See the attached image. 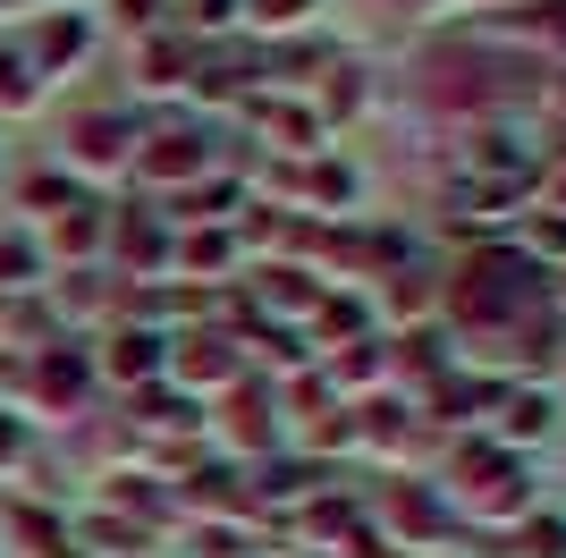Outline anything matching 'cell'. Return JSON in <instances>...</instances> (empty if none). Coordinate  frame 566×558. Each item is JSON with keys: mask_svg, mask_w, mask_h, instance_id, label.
<instances>
[]
</instances>
